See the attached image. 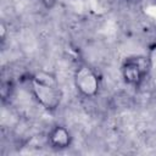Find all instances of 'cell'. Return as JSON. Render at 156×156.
I'll return each instance as SVG.
<instances>
[{
	"instance_id": "cell-1",
	"label": "cell",
	"mask_w": 156,
	"mask_h": 156,
	"mask_svg": "<svg viewBox=\"0 0 156 156\" xmlns=\"http://www.w3.org/2000/svg\"><path fill=\"white\" fill-rule=\"evenodd\" d=\"M30 90L34 99L48 111H55L61 104L62 91L57 79L49 72L39 71L30 78Z\"/></svg>"
},
{
	"instance_id": "cell-2",
	"label": "cell",
	"mask_w": 156,
	"mask_h": 156,
	"mask_svg": "<svg viewBox=\"0 0 156 156\" xmlns=\"http://www.w3.org/2000/svg\"><path fill=\"white\" fill-rule=\"evenodd\" d=\"M122 77L123 80L134 88H139L145 80L149 71L150 62L149 57L144 56H132L124 60L122 65Z\"/></svg>"
},
{
	"instance_id": "cell-3",
	"label": "cell",
	"mask_w": 156,
	"mask_h": 156,
	"mask_svg": "<svg viewBox=\"0 0 156 156\" xmlns=\"http://www.w3.org/2000/svg\"><path fill=\"white\" fill-rule=\"evenodd\" d=\"M74 85L85 98L95 96L100 90V79L88 65H79L74 71Z\"/></svg>"
},
{
	"instance_id": "cell-4",
	"label": "cell",
	"mask_w": 156,
	"mask_h": 156,
	"mask_svg": "<svg viewBox=\"0 0 156 156\" xmlns=\"http://www.w3.org/2000/svg\"><path fill=\"white\" fill-rule=\"evenodd\" d=\"M48 141L49 145L54 149L57 150L67 149L72 144V134L66 127L57 124L50 129L48 134Z\"/></svg>"
},
{
	"instance_id": "cell-5",
	"label": "cell",
	"mask_w": 156,
	"mask_h": 156,
	"mask_svg": "<svg viewBox=\"0 0 156 156\" xmlns=\"http://www.w3.org/2000/svg\"><path fill=\"white\" fill-rule=\"evenodd\" d=\"M13 90H15V85L11 80H2L1 83V100L2 102H6L7 100H10L12 98V94H13Z\"/></svg>"
},
{
	"instance_id": "cell-6",
	"label": "cell",
	"mask_w": 156,
	"mask_h": 156,
	"mask_svg": "<svg viewBox=\"0 0 156 156\" xmlns=\"http://www.w3.org/2000/svg\"><path fill=\"white\" fill-rule=\"evenodd\" d=\"M149 62H150V69L155 71V74H156V45L151 50V55L149 57Z\"/></svg>"
},
{
	"instance_id": "cell-7",
	"label": "cell",
	"mask_w": 156,
	"mask_h": 156,
	"mask_svg": "<svg viewBox=\"0 0 156 156\" xmlns=\"http://www.w3.org/2000/svg\"><path fill=\"white\" fill-rule=\"evenodd\" d=\"M41 2V5L46 9V10H51L55 7V5L57 4V0H39Z\"/></svg>"
}]
</instances>
